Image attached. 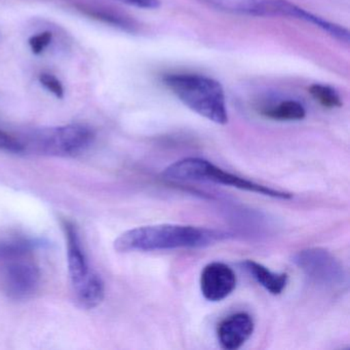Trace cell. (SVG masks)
<instances>
[{"label":"cell","mask_w":350,"mask_h":350,"mask_svg":"<svg viewBox=\"0 0 350 350\" xmlns=\"http://www.w3.org/2000/svg\"><path fill=\"white\" fill-rule=\"evenodd\" d=\"M48 241L33 237H15L0 241V262L25 257L36 250L46 247Z\"/></svg>","instance_id":"13"},{"label":"cell","mask_w":350,"mask_h":350,"mask_svg":"<svg viewBox=\"0 0 350 350\" xmlns=\"http://www.w3.org/2000/svg\"><path fill=\"white\" fill-rule=\"evenodd\" d=\"M255 323L247 312H237L225 317L217 327L221 347L227 350L241 348L253 335Z\"/></svg>","instance_id":"10"},{"label":"cell","mask_w":350,"mask_h":350,"mask_svg":"<svg viewBox=\"0 0 350 350\" xmlns=\"http://www.w3.org/2000/svg\"><path fill=\"white\" fill-rule=\"evenodd\" d=\"M198 3L231 15L266 17V0H198Z\"/></svg>","instance_id":"12"},{"label":"cell","mask_w":350,"mask_h":350,"mask_svg":"<svg viewBox=\"0 0 350 350\" xmlns=\"http://www.w3.org/2000/svg\"><path fill=\"white\" fill-rule=\"evenodd\" d=\"M95 140V132L81 124H66L56 128L40 129L30 134L23 142L38 154L48 157H75L85 152Z\"/></svg>","instance_id":"4"},{"label":"cell","mask_w":350,"mask_h":350,"mask_svg":"<svg viewBox=\"0 0 350 350\" xmlns=\"http://www.w3.org/2000/svg\"><path fill=\"white\" fill-rule=\"evenodd\" d=\"M126 5L144 10H155L161 7L159 0H122Z\"/></svg>","instance_id":"21"},{"label":"cell","mask_w":350,"mask_h":350,"mask_svg":"<svg viewBox=\"0 0 350 350\" xmlns=\"http://www.w3.org/2000/svg\"><path fill=\"white\" fill-rule=\"evenodd\" d=\"M309 94L323 107L333 109V108H340L343 105L339 93L329 85L314 83L309 88Z\"/></svg>","instance_id":"16"},{"label":"cell","mask_w":350,"mask_h":350,"mask_svg":"<svg viewBox=\"0 0 350 350\" xmlns=\"http://www.w3.org/2000/svg\"><path fill=\"white\" fill-rule=\"evenodd\" d=\"M292 262L312 284L327 291L343 290L348 278L341 262L327 250L308 247L297 252Z\"/></svg>","instance_id":"5"},{"label":"cell","mask_w":350,"mask_h":350,"mask_svg":"<svg viewBox=\"0 0 350 350\" xmlns=\"http://www.w3.org/2000/svg\"><path fill=\"white\" fill-rule=\"evenodd\" d=\"M91 15L94 16L96 19L102 20L106 23L111 24L116 27L122 28V29L126 30V31H135L134 22L131 21L124 16L120 15L113 12L106 11V10H93L91 11Z\"/></svg>","instance_id":"17"},{"label":"cell","mask_w":350,"mask_h":350,"mask_svg":"<svg viewBox=\"0 0 350 350\" xmlns=\"http://www.w3.org/2000/svg\"><path fill=\"white\" fill-rule=\"evenodd\" d=\"M228 237V233L223 231L189 225H148L120 234L114 241V249L120 253L202 249Z\"/></svg>","instance_id":"1"},{"label":"cell","mask_w":350,"mask_h":350,"mask_svg":"<svg viewBox=\"0 0 350 350\" xmlns=\"http://www.w3.org/2000/svg\"><path fill=\"white\" fill-rule=\"evenodd\" d=\"M161 176L165 179L172 181L212 182L278 200H286L293 198V194L290 192L268 187L245 178L239 177L200 157L180 159L169 165Z\"/></svg>","instance_id":"3"},{"label":"cell","mask_w":350,"mask_h":350,"mask_svg":"<svg viewBox=\"0 0 350 350\" xmlns=\"http://www.w3.org/2000/svg\"><path fill=\"white\" fill-rule=\"evenodd\" d=\"M237 274L232 268L222 262L208 264L200 274V291L211 302H220L237 288Z\"/></svg>","instance_id":"7"},{"label":"cell","mask_w":350,"mask_h":350,"mask_svg":"<svg viewBox=\"0 0 350 350\" xmlns=\"http://www.w3.org/2000/svg\"><path fill=\"white\" fill-rule=\"evenodd\" d=\"M0 278L3 290L10 298L24 300L38 290L42 274L33 262L21 257L5 262Z\"/></svg>","instance_id":"6"},{"label":"cell","mask_w":350,"mask_h":350,"mask_svg":"<svg viewBox=\"0 0 350 350\" xmlns=\"http://www.w3.org/2000/svg\"><path fill=\"white\" fill-rule=\"evenodd\" d=\"M40 83L51 93L54 94L58 99L64 98V88L61 81L51 73H42L40 75Z\"/></svg>","instance_id":"19"},{"label":"cell","mask_w":350,"mask_h":350,"mask_svg":"<svg viewBox=\"0 0 350 350\" xmlns=\"http://www.w3.org/2000/svg\"><path fill=\"white\" fill-rule=\"evenodd\" d=\"M77 302L83 308L93 309L99 306L105 297V284L99 274L90 278L87 284L75 291Z\"/></svg>","instance_id":"15"},{"label":"cell","mask_w":350,"mask_h":350,"mask_svg":"<svg viewBox=\"0 0 350 350\" xmlns=\"http://www.w3.org/2000/svg\"><path fill=\"white\" fill-rule=\"evenodd\" d=\"M272 17L300 20V21H304L321 28V30L327 32L332 38H336L339 42H344V44L349 42V31L346 28L327 21L319 16L313 15L295 3H290L288 0H273L272 1Z\"/></svg>","instance_id":"9"},{"label":"cell","mask_w":350,"mask_h":350,"mask_svg":"<svg viewBox=\"0 0 350 350\" xmlns=\"http://www.w3.org/2000/svg\"><path fill=\"white\" fill-rule=\"evenodd\" d=\"M259 113L268 120L278 122H299L304 120L306 110L300 102L295 100H284L273 105L265 106Z\"/></svg>","instance_id":"14"},{"label":"cell","mask_w":350,"mask_h":350,"mask_svg":"<svg viewBox=\"0 0 350 350\" xmlns=\"http://www.w3.org/2000/svg\"><path fill=\"white\" fill-rule=\"evenodd\" d=\"M53 34L50 31L42 32L32 36L29 40V46L32 53L36 55H40L46 51L52 42Z\"/></svg>","instance_id":"20"},{"label":"cell","mask_w":350,"mask_h":350,"mask_svg":"<svg viewBox=\"0 0 350 350\" xmlns=\"http://www.w3.org/2000/svg\"><path fill=\"white\" fill-rule=\"evenodd\" d=\"M0 150L11 153L25 152V146L21 139L0 130Z\"/></svg>","instance_id":"18"},{"label":"cell","mask_w":350,"mask_h":350,"mask_svg":"<svg viewBox=\"0 0 350 350\" xmlns=\"http://www.w3.org/2000/svg\"><path fill=\"white\" fill-rule=\"evenodd\" d=\"M63 229L67 241L69 276L73 290L77 291L87 284L95 272L92 271L90 268L85 250L81 245L79 230L75 223L71 221H63Z\"/></svg>","instance_id":"8"},{"label":"cell","mask_w":350,"mask_h":350,"mask_svg":"<svg viewBox=\"0 0 350 350\" xmlns=\"http://www.w3.org/2000/svg\"><path fill=\"white\" fill-rule=\"evenodd\" d=\"M163 85L192 111L217 124L228 122L226 97L216 79L194 73H171L163 77Z\"/></svg>","instance_id":"2"},{"label":"cell","mask_w":350,"mask_h":350,"mask_svg":"<svg viewBox=\"0 0 350 350\" xmlns=\"http://www.w3.org/2000/svg\"><path fill=\"white\" fill-rule=\"evenodd\" d=\"M241 265L270 294L278 296L286 290L288 282V274L276 273L254 260H245L241 262Z\"/></svg>","instance_id":"11"}]
</instances>
